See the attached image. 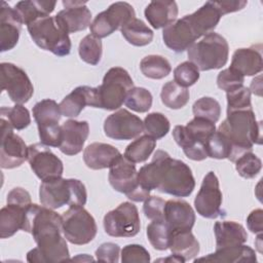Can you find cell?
I'll use <instances>...</instances> for the list:
<instances>
[{
	"label": "cell",
	"instance_id": "24",
	"mask_svg": "<svg viewBox=\"0 0 263 263\" xmlns=\"http://www.w3.org/2000/svg\"><path fill=\"white\" fill-rule=\"evenodd\" d=\"M62 115L75 118L77 117L85 106L97 108V89L87 85H81L74 88L67 95L59 104Z\"/></svg>",
	"mask_w": 263,
	"mask_h": 263
},
{
	"label": "cell",
	"instance_id": "52",
	"mask_svg": "<svg viewBox=\"0 0 263 263\" xmlns=\"http://www.w3.org/2000/svg\"><path fill=\"white\" fill-rule=\"evenodd\" d=\"M96 258L101 262L117 263L120 256V248L114 242H104L96 250Z\"/></svg>",
	"mask_w": 263,
	"mask_h": 263
},
{
	"label": "cell",
	"instance_id": "57",
	"mask_svg": "<svg viewBox=\"0 0 263 263\" xmlns=\"http://www.w3.org/2000/svg\"><path fill=\"white\" fill-rule=\"evenodd\" d=\"M261 240H262V233H259L258 236H257V241L255 242L256 248H257V250H258L259 253H262V243H261Z\"/></svg>",
	"mask_w": 263,
	"mask_h": 263
},
{
	"label": "cell",
	"instance_id": "45",
	"mask_svg": "<svg viewBox=\"0 0 263 263\" xmlns=\"http://www.w3.org/2000/svg\"><path fill=\"white\" fill-rule=\"evenodd\" d=\"M235 168L240 177L245 179H253L260 173L262 161L255 153L249 151L235 160Z\"/></svg>",
	"mask_w": 263,
	"mask_h": 263
},
{
	"label": "cell",
	"instance_id": "34",
	"mask_svg": "<svg viewBox=\"0 0 263 263\" xmlns=\"http://www.w3.org/2000/svg\"><path fill=\"white\" fill-rule=\"evenodd\" d=\"M120 32L124 39L132 45L145 46L153 40V31L140 18L135 17L122 28Z\"/></svg>",
	"mask_w": 263,
	"mask_h": 263
},
{
	"label": "cell",
	"instance_id": "4",
	"mask_svg": "<svg viewBox=\"0 0 263 263\" xmlns=\"http://www.w3.org/2000/svg\"><path fill=\"white\" fill-rule=\"evenodd\" d=\"M85 185L77 179L55 177L43 180L39 187V200L42 205L55 210L63 205L83 206L86 203Z\"/></svg>",
	"mask_w": 263,
	"mask_h": 263
},
{
	"label": "cell",
	"instance_id": "26",
	"mask_svg": "<svg viewBox=\"0 0 263 263\" xmlns=\"http://www.w3.org/2000/svg\"><path fill=\"white\" fill-rule=\"evenodd\" d=\"M121 155L114 146L106 143L95 142L86 146L83 151V160L88 168L103 170L110 167Z\"/></svg>",
	"mask_w": 263,
	"mask_h": 263
},
{
	"label": "cell",
	"instance_id": "25",
	"mask_svg": "<svg viewBox=\"0 0 263 263\" xmlns=\"http://www.w3.org/2000/svg\"><path fill=\"white\" fill-rule=\"evenodd\" d=\"M184 16L199 39L215 30L222 15L215 5V1H208L193 13Z\"/></svg>",
	"mask_w": 263,
	"mask_h": 263
},
{
	"label": "cell",
	"instance_id": "51",
	"mask_svg": "<svg viewBox=\"0 0 263 263\" xmlns=\"http://www.w3.org/2000/svg\"><path fill=\"white\" fill-rule=\"evenodd\" d=\"M165 200L159 196H149L143 205L146 218L152 220H163V209Z\"/></svg>",
	"mask_w": 263,
	"mask_h": 263
},
{
	"label": "cell",
	"instance_id": "18",
	"mask_svg": "<svg viewBox=\"0 0 263 263\" xmlns=\"http://www.w3.org/2000/svg\"><path fill=\"white\" fill-rule=\"evenodd\" d=\"M28 162L33 173L41 180L62 177L64 165L62 160L48 146L34 143L28 146Z\"/></svg>",
	"mask_w": 263,
	"mask_h": 263
},
{
	"label": "cell",
	"instance_id": "5",
	"mask_svg": "<svg viewBox=\"0 0 263 263\" xmlns=\"http://www.w3.org/2000/svg\"><path fill=\"white\" fill-rule=\"evenodd\" d=\"M187 55L199 71L221 69L228 61L229 45L223 36L212 32L191 45Z\"/></svg>",
	"mask_w": 263,
	"mask_h": 263
},
{
	"label": "cell",
	"instance_id": "41",
	"mask_svg": "<svg viewBox=\"0 0 263 263\" xmlns=\"http://www.w3.org/2000/svg\"><path fill=\"white\" fill-rule=\"evenodd\" d=\"M152 101V95L147 88L134 86L128 90L124 104L135 112L145 113L151 108Z\"/></svg>",
	"mask_w": 263,
	"mask_h": 263
},
{
	"label": "cell",
	"instance_id": "9",
	"mask_svg": "<svg viewBox=\"0 0 263 263\" xmlns=\"http://www.w3.org/2000/svg\"><path fill=\"white\" fill-rule=\"evenodd\" d=\"M6 205L0 210V237L8 238L23 230L28 209L32 204L30 193L22 187L11 189L6 198Z\"/></svg>",
	"mask_w": 263,
	"mask_h": 263
},
{
	"label": "cell",
	"instance_id": "7",
	"mask_svg": "<svg viewBox=\"0 0 263 263\" xmlns=\"http://www.w3.org/2000/svg\"><path fill=\"white\" fill-rule=\"evenodd\" d=\"M134 87V81L128 72L121 67L110 68L103 77L102 84L97 86V108L113 111L119 109L126 95Z\"/></svg>",
	"mask_w": 263,
	"mask_h": 263
},
{
	"label": "cell",
	"instance_id": "54",
	"mask_svg": "<svg viewBox=\"0 0 263 263\" xmlns=\"http://www.w3.org/2000/svg\"><path fill=\"white\" fill-rule=\"evenodd\" d=\"M248 4V1L246 0H235V1H215V5L217 6L218 10L220 11L221 15L235 12L238 10H241L245 8V6Z\"/></svg>",
	"mask_w": 263,
	"mask_h": 263
},
{
	"label": "cell",
	"instance_id": "22",
	"mask_svg": "<svg viewBox=\"0 0 263 263\" xmlns=\"http://www.w3.org/2000/svg\"><path fill=\"white\" fill-rule=\"evenodd\" d=\"M164 44L175 52L187 50L198 39L185 16L176 20L162 31Z\"/></svg>",
	"mask_w": 263,
	"mask_h": 263
},
{
	"label": "cell",
	"instance_id": "27",
	"mask_svg": "<svg viewBox=\"0 0 263 263\" xmlns=\"http://www.w3.org/2000/svg\"><path fill=\"white\" fill-rule=\"evenodd\" d=\"M178 5L176 1L155 0L151 1L145 8L144 14L148 23L154 29L165 28L177 20Z\"/></svg>",
	"mask_w": 263,
	"mask_h": 263
},
{
	"label": "cell",
	"instance_id": "11",
	"mask_svg": "<svg viewBox=\"0 0 263 263\" xmlns=\"http://www.w3.org/2000/svg\"><path fill=\"white\" fill-rule=\"evenodd\" d=\"M62 230L66 239L73 245H86L97 235L95 218L83 206H70L62 215Z\"/></svg>",
	"mask_w": 263,
	"mask_h": 263
},
{
	"label": "cell",
	"instance_id": "23",
	"mask_svg": "<svg viewBox=\"0 0 263 263\" xmlns=\"http://www.w3.org/2000/svg\"><path fill=\"white\" fill-rule=\"evenodd\" d=\"M22 23L14 9L5 1L0 2V50L12 49L18 42Z\"/></svg>",
	"mask_w": 263,
	"mask_h": 263
},
{
	"label": "cell",
	"instance_id": "28",
	"mask_svg": "<svg viewBox=\"0 0 263 263\" xmlns=\"http://www.w3.org/2000/svg\"><path fill=\"white\" fill-rule=\"evenodd\" d=\"M230 68L236 70L242 76H254L263 69L261 50L255 46L236 49L231 59Z\"/></svg>",
	"mask_w": 263,
	"mask_h": 263
},
{
	"label": "cell",
	"instance_id": "29",
	"mask_svg": "<svg viewBox=\"0 0 263 263\" xmlns=\"http://www.w3.org/2000/svg\"><path fill=\"white\" fill-rule=\"evenodd\" d=\"M256 262L257 256L255 251L246 245H237L232 247H226L217 249L215 253L209 254L208 256L194 259V262Z\"/></svg>",
	"mask_w": 263,
	"mask_h": 263
},
{
	"label": "cell",
	"instance_id": "53",
	"mask_svg": "<svg viewBox=\"0 0 263 263\" xmlns=\"http://www.w3.org/2000/svg\"><path fill=\"white\" fill-rule=\"evenodd\" d=\"M247 225L249 230L255 234L262 233L263 231V211L256 209L252 211L247 217Z\"/></svg>",
	"mask_w": 263,
	"mask_h": 263
},
{
	"label": "cell",
	"instance_id": "17",
	"mask_svg": "<svg viewBox=\"0 0 263 263\" xmlns=\"http://www.w3.org/2000/svg\"><path fill=\"white\" fill-rule=\"evenodd\" d=\"M104 132L108 138L114 140H133L144 132V123L128 110L118 109L105 119Z\"/></svg>",
	"mask_w": 263,
	"mask_h": 263
},
{
	"label": "cell",
	"instance_id": "2",
	"mask_svg": "<svg viewBox=\"0 0 263 263\" xmlns=\"http://www.w3.org/2000/svg\"><path fill=\"white\" fill-rule=\"evenodd\" d=\"M140 185L176 197H187L195 188V179L187 163L172 158L163 150H156L151 161L138 172Z\"/></svg>",
	"mask_w": 263,
	"mask_h": 263
},
{
	"label": "cell",
	"instance_id": "21",
	"mask_svg": "<svg viewBox=\"0 0 263 263\" xmlns=\"http://www.w3.org/2000/svg\"><path fill=\"white\" fill-rule=\"evenodd\" d=\"M89 134V124L85 120L69 119L62 124V142L59 147L62 153L72 156L82 151Z\"/></svg>",
	"mask_w": 263,
	"mask_h": 263
},
{
	"label": "cell",
	"instance_id": "20",
	"mask_svg": "<svg viewBox=\"0 0 263 263\" xmlns=\"http://www.w3.org/2000/svg\"><path fill=\"white\" fill-rule=\"evenodd\" d=\"M195 213L189 202L184 199L165 200L163 209V220L171 229L191 230L195 223Z\"/></svg>",
	"mask_w": 263,
	"mask_h": 263
},
{
	"label": "cell",
	"instance_id": "47",
	"mask_svg": "<svg viewBox=\"0 0 263 263\" xmlns=\"http://www.w3.org/2000/svg\"><path fill=\"white\" fill-rule=\"evenodd\" d=\"M227 112L253 109L251 102V91L249 87L240 86L232 91L226 92Z\"/></svg>",
	"mask_w": 263,
	"mask_h": 263
},
{
	"label": "cell",
	"instance_id": "38",
	"mask_svg": "<svg viewBox=\"0 0 263 263\" xmlns=\"http://www.w3.org/2000/svg\"><path fill=\"white\" fill-rule=\"evenodd\" d=\"M146 234L155 250L165 251L168 249L171 229L164 220H152L147 226Z\"/></svg>",
	"mask_w": 263,
	"mask_h": 263
},
{
	"label": "cell",
	"instance_id": "32",
	"mask_svg": "<svg viewBox=\"0 0 263 263\" xmlns=\"http://www.w3.org/2000/svg\"><path fill=\"white\" fill-rule=\"evenodd\" d=\"M168 249L186 261L194 259L199 253V242L191 230H176L171 232Z\"/></svg>",
	"mask_w": 263,
	"mask_h": 263
},
{
	"label": "cell",
	"instance_id": "55",
	"mask_svg": "<svg viewBox=\"0 0 263 263\" xmlns=\"http://www.w3.org/2000/svg\"><path fill=\"white\" fill-rule=\"evenodd\" d=\"M261 90H262V83H261V76L259 75L257 78L253 79L250 87V91L254 95H257L261 97Z\"/></svg>",
	"mask_w": 263,
	"mask_h": 263
},
{
	"label": "cell",
	"instance_id": "19",
	"mask_svg": "<svg viewBox=\"0 0 263 263\" xmlns=\"http://www.w3.org/2000/svg\"><path fill=\"white\" fill-rule=\"evenodd\" d=\"M65 9L59 11L54 18L67 33H76L88 28L91 24V12L85 1H63Z\"/></svg>",
	"mask_w": 263,
	"mask_h": 263
},
{
	"label": "cell",
	"instance_id": "15",
	"mask_svg": "<svg viewBox=\"0 0 263 263\" xmlns=\"http://www.w3.org/2000/svg\"><path fill=\"white\" fill-rule=\"evenodd\" d=\"M1 89L6 90L15 104L29 102L34 93V86L25 70L12 63H1Z\"/></svg>",
	"mask_w": 263,
	"mask_h": 263
},
{
	"label": "cell",
	"instance_id": "50",
	"mask_svg": "<svg viewBox=\"0 0 263 263\" xmlns=\"http://www.w3.org/2000/svg\"><path fill=\"white\" fill-rule=\"evenodd\" d=\"M121 262L122 263H147L150 262L149 252L141 245L132 243L126 245L121 250Z\"/></svg>",
	"mask_w": 263,
	"mask_h": 263
},
{
	"label": "cell",
	"instance_id": "6",
	"mask_svg": "<svg viewBox=\"0 0 263 263\" xmlns=\"http://www.w3.org/2000/svg\"><path fill=\"white\" fill-rule=\"evenodd\" d=\"M28 32L37 46L58 57L68 55L71 51V40L57 23L54 16H43L27 26Z\"/></svg>",
	"mask_w": 263,
	"mask_h": 263
},
{
	"label": "cell",
	"instance_id": "37",
	"mask_svg": "<svg viewBox=\"0 0 263 263\" xmlns=\"http://www.w3.org/2000/svg\"><path fill=\"white\" fill-rule=\"evenodd\" d=\"M140 70L145 77L158 80L166 77L171 73L172 66L164 57L149 54L140 62Z\"/></svg>",
	"mask_w": 263,
	"mask_h": 263
},
{
	"label": "cell",
	"instance_id": "46",
	"mask_svg": "<svg viewBox=\"0 0 263 263\" xmlns=\"http://www.w3.org/2000/svg\"><path fill=\"white\" fill-rule=\"evenodd\" d=\"M198 79L199 70L190 61L179 64L174 70V81L183 87L194 85Z\"/></svg>",
	"mask_w": 263,
	"mask_h": 263
},
{
	"label": "cell",
	"instance_id": "42",
	"mask_svg": "<svg viewBox=\"0 0 263 263\" xmlns=\"http://www.w3.org/2000/svg\"><path fill=\"white\" fill-rule=\"evenodd\" d=\"M205 147L208 156L215 159H229L232 153V146L229 140L218 130L206 140Z\"/></svg>",
	"mask_w": 263,
	"mask_h": 263
},
{
	"label": "cell",
	"instance_id": "36",
	"mask_svg": "<svg viewBox=\"0 0 263 263\" xmlns=\"http://www.w3.org/2000/svg\"><path fill=\"white\" fill-rule=\"evenodd\" d=\"M190 98L188 88L176 83L174 80L167 81L163 84L160 91V99L162 104L170 109H181L187 105Z\"/></svg>",
	"mask_w": 263,
	"mask_h": 263
},
{
	"label": "cell",
	"instance_id": "14",
	"mask_svg": "<svg viewBox=\"0 0 263 263\" xmlns=\"http://www.w3.org/2000/svg\"><path fill=\"white\" fill-rule=\"evenodd\" d=\"M223 196L220 190L219 180L213 171H210L201 182L200 189L194 198V208L201 217L216 219L224 217L222 209Z\"/></svg>",
	"mask_w": 263,
	"mask_h": 263
},
{
	"label": "cell",
	"instance_id": "12",
	"mask_svg": "<svg viewBox=\"0 0 263 263\" xmlns=\"http://www.w3.org/2000/svg\"><path fill=\"white\" fill-rule=\"evenodd\" d=\"M103 226L105 232L113 237H133L137 235L141 228L137 206L129 201L120 203L104 216Z\"/></svg>",
	"mask_w": 263,
	"mask_h": 263
},
{
	"label": "cell",
	"instance_id": "30",
	"mask_svg": "<svg viewBox=\"0 0 263 263\" xmlns=\"http://www.w3.org/2000/svg\"><path fill=\"white\" fill-rule=\"evenodd\" d=\"M216 250L226 247L242 245L248 240L245 227L234 221H219L214 225Z\"/></svg>",
	"mask_w": 263,
	"mask_h": 263
},
{
	"label": "cell",
	"instance_id": "48",
	"mask_svg": "<svg viewBox=\"0 0 263 263\" xmlns=\"http://www.w3.org/2000/svg\"><path fill=\"white\" fill-rule=\"evenodd\" d=\"M186 127L190 134L198 141L206 143V140L216 132L215 122L200 117H194L187 124Z\"/></svg>",
	"mask_w": 263,
	"mask_h": 263
},
{
	"label": "cell",
	"instance_id": "33",
	"mask_svg": "<svg viewBox=\"0 0 263 263\" xmlns=\"http://www.w3.org/2000/svg\"><path fill=\"white\" fill-rule=\"evenodd\" d=\"M55 1L26 0L15 3L13 9L22 24L29 25L39 17L48 16L55 8Z\"/></svg>",
	"mask_w": 263,
	"mask_h": 263
},
{
	"label": "cell",
	"instance_id": "10",
	"mask_svg": "<svg viewBox=\"0 0 263 263\" xmlns=\"http://www.w3.org/2000/svg\"><path fill=\"white\" fill-rule=\"evenodd\" d=\"M33 117L37 123L40 142L48 147L59 148L62 142V112L60 105L51 99H44L33 107Z\"/></svg>",
	"mask_w": 263,
	"mask_h": 263
},
{
	"label": "cell",
	"instance_id": "3",
	"mask_svg": "<svg viewBox=\"0 0 263 263\" xmlns=\"http://www.w3.org/2000/svg\"><path fill=\"white\" fill-rule=\"evenodd\" d=\"M218 132L224 135L232 146L229 158L232 162L243 153L252 151L254 144H262V122L257 121L253 109L227 112Z\"/></svg>",
	"mask_w": 263,
	"mask_h": 263
},
{
	"label": "cell",
	"instance_id": "44",
	"mask_svg": "<svg viewBox=\"0 0 263 263\" xmlns=\"http://www.w3.org/2000/svg\"><path fill=\"white\" fill-rule=\"evenodd\" d=\"M143 123L146 134L155 140H159L166 136L171 128V123L167 117L159 112L149 113L145 117Z\"/></svg>",
	"mask_w": 263,
	"mask_h": 263
},
{
	"label": "cell",
	"instance_id": "49",
	"mask_svg": "<svg viewBox=\"0 0 263 263\" xmlns=\"http://www.w3.org/2000/svg\"><path fill=\"white\" fill-rule=\"evenodd\" d=\"M245 76L238 73L232 68H227L222 70L217 76V85L220 89L226 92L232 91L243 85Z\"/></svg>",
	"mask_w": 263,
	"mask_h": 263
},
{
	"label": "cell",
	"instance_id": "43",
	"mask_svg": "<svg viewBox=\"0 0 263 263\" xmlns=\"http://www.w3.org/2000/svg\"><path fill=\"white\" fill-rule=\"evenodd\" d=\"M192 112L194 117H200L212 122H217L221 115V106L216 99L202 97L194 102Z\"/></svg>",
	"mask_w": 263,
	"mask_h": 263
},
{
	"label": "cell",
	"instance_id": "1",
	"mask_svg": "<svg viewBox=\"0 0 263 263\" xmlns=\"http://www.w3.org/2000/svg\"><path fill=\"white\" fill-rule=\"evenodd\" d=\"M23 231L31 233L37 245L28 252V262L54 263L70 260L67 239L62 230V216L52 209L32 203Z\"/></svg>",
	"mask_w": 263,
	"mask_h": 263
},
{
	"label": "cell",
	"instance_id": "35",
	"mask_svg": "<svg viewBox=\"0 0 263 263\" xmlns=\"http://www.w3.org/2000/svg\"><path fill=\"white\" fill-rule=\"evenodd\" d=\"M155 147L156 140L146 134L138 137L126 146L124 157L134 163L144 162L152 154Z\"/></svg>",
	"mask_w": 263,
	"mask_h": 263
},
{
	"label": "cell",
	"instance_id": "40",
	"mask_svg": "<svg viewBox=\"0 0 263 263\" xmlns=\"http://www.w3.org/2000/svg\"><path fill=\"white\" fill-rule=\"evenodd\" d=\"M0 115L16 130L25 129L31 123L30 112L22 104H15L12 107H1Z\"/></svg>",
	"mask_w": 263,
	"mask_h": 263
},
{
	"label": "cell",
	"instance_id": "31",
	"mask_svg": "<svg viewBox=\"0 0 263 263\" xmlns=\"http://www.w3.org/2000/svg\"><path fill=\"white\" fill-rule=\"evenodd\" d=\"M173 137L189 159L201 161L209 157L205 143L195 139L186 125H176L173 130Z\"/></svg>",
	"mask_w": 263,
	"mask_h": 263
},
{
	"label": "cell",
	"instance_id": "13",
	"mask_svg": "<svg viewBox=\"0 0 263 263\" xmlns=\"http://www.w3.org/2000/svg\"><path fill=\"white\" fill-rule=\"evenodd\" d=\"M136 17L134 7L127 2H114L106 10L97 14L91 22L90 33L98 38H105Z\"/></svg>",
	"mask_w": 263,
	"mask_h": 263
},
{
	"label": "cell",
	"instance_id": "16",
	"mask_svg": "<svg viewBox=\"0 0 263 263\" xmlns=\"http://www.w3.org/2000/svg\"><path fill=\"white\" fill-rule=\"evenodd\" d=\"M1 123L0 165L2 168H15L28 159V146L24 140L13 132V127L4 118Z\"/></svg>",
	"mask_w": 263,
	"mask_h": 263
},
{
	"label": "cell",
	"instance_id": "56",
	"mask_svg": "<svg viewBox=\"0 0 263 263\" xmlns=\"http://www.w3.org/2000/svg\"><path fill=\"white\" fill-rule=\"evenodd\" d=\"M155 262H171V263H172V262H176V263H184L185 260H184L183 258H181V257H179V256L173 254V255H171V256H168V257H166V258L157 259V260H155Z\"/></svg>",
	"mask_w": 263,
	"mask_h": 263
},
{
	"label": "cell",
	"instance_id": "39",
	"mask_svg": "<svg viewBox=\"0 0 263 263\" xmlns=\"http://www.w3.org/2000/svg\"><path fill=\"white\" fill-rule=\"evenodd\" d=\"M78 53L83 62L92 66L98 65L103 53V45L101 39L93 36L92 34L86 35L83 39H81L79 43Z\"/></svg>",
	"mask_w": 263,
	"mask_h": 263
},
{
	"label": "cell",
	"instance_id": "8",
	"mask_svg": "<svg viewBox=\"0 0 263 263\" xmlns=\"http://www.w3.org/2000/svg\"><path fill=\"white\" fill-rule=\"evenodd\" d=\"M108 180L112 188L126 195L132 201H145L150 196V190L140 185L136 164L120 155L109 167Z\"/></svg>",
	"mask_w": 263,
	"mask_h": 263
}]
</instances>
